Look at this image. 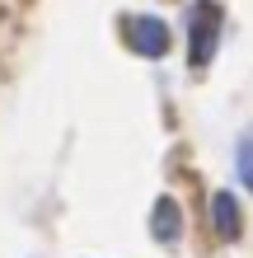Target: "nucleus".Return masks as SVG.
Here are the masks:
<instances>
[{"label":"nucleus","mask_w":253,"mask_h":258,"mask_svg":"<svg viewBox=\"0 0 253 258\" xmlns=\"http://www.w3.org/2000/svg\"><path fill=\"white\" fill-rule=\"evenodd\" d=\"M150 230H155L159 244H174V239L183 235V207H178L174 197H159V202H155V211H150Z\"/></svg>","instance_id":"4"},{"label":"nucleus","mask_w":253,"mask_h":258,"mask_svg":"<svg viewBox=\"0 0 253 258\" xmlns=\"http://www.w3.org/2000/svg\"><path fill=\"white\" fill-rule=\"evenodd\" d=\"M211 225L220 239H239L244 235V211H239V197L234 192H211Z\"/></svg>","instance_id":"3"},{"label":"nucleus","mask_w":253,"mask_h":258,"mask_svg":"<svg viewBox=\"0 0 253 258\" xmlns=\"http://www.w3.org/2000/svg\"><path fill=\"white\" fill-rule=\"evenodd\" d=\"M220 47V10L216 0H192L188 5V61L206 66Z\"/></svg>","instance_id":"1"},{"label":"nucleus","mask_w":253,"mask_h":258,"mask_svg":"<svg viewBox=\"0 0 253 258\" xmlns=\"http://www.w3.org/2000/svg\"><path fill=\"white\" fill-rule=\"evenodd\" d=\"M127 42L141 56H164L169 52V24L159 14H131L127 19Z\"/></svg>","instance_id":"2"},{"label":"nucleus","mask_w":253,"mask_h":258,"mask_svg":"<svg viewBox=\"0 0 253 258\" xmlns=\"http://www.w3.org/2000/svg\"><path fill=\"white\" fill-rule=\"evenodd\" d=\"M234 174H239V183L253 192V127L239 132V141H234Z\"/></svg>","instance_id":"5"}]
</instances>
